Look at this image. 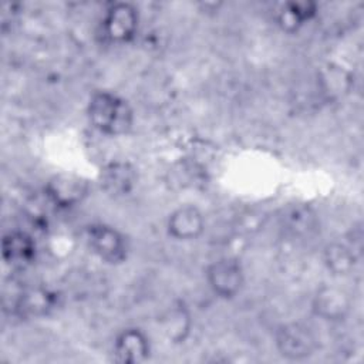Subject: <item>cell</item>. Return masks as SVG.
Here are the masks:
<instances>
[{
	"label": "cell",
	"instance_id": "cell-4",
	"mask_svg": "<svg viewBox=\"0 0 364 364\" xmlns=\"http://www.w3.org/2000/svg\"><path fill=\"white\" fill-rule=\"evenodd\" d=\"M90 249L104 262L117 264L127 259L128 242L115 228L105 223H92L87 228Z\"/></svg>",
	"mask_w": 364,
	"mask_h": 364
},
{
	"label": "cell",
	"instance_id": "cell-16",
	"mask_svg": "<svg viewBox=\"0 0 364 364\" xmlns=\"http://www.w3.org/2000/svg\"><path fill=\"white\" fill-rule=\"evenodd\" d=\"M289 6L303 24L314 18L317 14V4L313 1H289Z\"/></svg>",
	"mask_w": 364,
	"mask_h": 364
},
{
	"label": "cell",
	"instance_id": "cell-6",
	"mask_svg": "<svg viewBox=\"0 0 364 364\" xmlns=\"http://www.w3.org/2000/svg\"><path fill=\"white\" fill-rule=\"evenodd\" d=\"M353 301L347 290L337 286H321L311 301L313 313L321 320L338 323L343 321L351 311Z\"/></svg>",
	"mask_w": 364,
	"mask_h": 364
},
{
	"label": "cell",
	"instance_id": "cell-15",
	"mask_svg": "<svg viewBox=\"0 0 364 364\" xmlns=\"http://www.w3.org/2000/svg\"><path fill=\"white\" fill-rule=\"evenodd\" d=\"M283 222L286 229L293 235H304L314 229L316 218L311 209L306 206H296V208H291L283 216Z\"/></svg>",
	"mask_w": 364,
	"mask_h": 364
},
{
	"label": "cell",
	"instance_id": "cell-8",
	"mask_svg": "<svg viewBox=\"0 0 364 364\" xmlns=\"http://www.w3.org/2000/svg\"><path fill=\"white\" fill-rule=\"evenodd\" d=\"M87 193L88 182L75 173H57L46 185L47 198L60 208H68L80 203Z\"/></svg>",
	"mask_w": 364,
	"mask_h": 364
},
{
	"label": "cell",
	"instance_id": "cell-3",
	"mask_svg": "<svg viewBox=\"0 0 364 364\" xmlns=\"http://www.w3.org/2000/svg\"><path fill=\"white\" fill-rule=\"evenodd\" d=\"M276 348L282 357L290 361H301L314 354L317 338L314 333L301 323H289L276 331Z\"/></svg>",
	"mask_w": 364,
	"mask_h": 364
},
{
	"label": "cell",
	"instance_id": "cell-11",
	"mask_svg": "<svg viewBox=\"0 0 364 364\" xmlns=\"http://www.w3.org/2000/svg\"><path fill=\"white\" fill-rule=\"evenodd\" d=\"M149 340L139 328L122 330L114 341V355L122 364H139L149 357Z\"/></svg>",
	"mask_w": 364,
	"mask_h": 364
},
{
	"label": "cell",
	"instance_id": "cell-14",
	"mask_svg": "<svg viewBox=\"0 0 364 364\" xmlns=\"http://www.w3.org/2000/svg\"><path fill=\"white\" fill-rule=\"evenodd\" d=\"M161 324L165 336L171 341L181 343L186 338L191 330V316L182 304H176L165 313Z\"/></svg>",
	"mask_w": 364,
	"mask_h": 364
},
{
	"label": "cell",
	"instance_id": "cell-5",
	"mask_svg": "<svg viewBox=\"0 0 364 364\" xmlns=\"http://www.w3.org/2000/svg\"><path fill=\"white\" fill-rule=\"evenodd\" d=\"M209 287L223 299L235 297L245 284V272L235 257H220L212 262L205 272Z\"/></svg>",
	"mask_w": 364,
	"mask_h": 364
},
{
	"label": "cell",
	"instance_id": "cell-1",
	"mask_svg": "<svg viewBox=\"0 0 364 364\" xmlns=\"http://www.w3.org/2000/svg\"><path fill=\"white\" fill-rule=\"evenodd\" d=\"M87 115L91 125L108 136L124 135L134 124V112L128 101L109 91H97L91 95Z\"/></svg>",
	"mask_w": 364,
	"mask_h": 364
},
{
	"label": "cell",
	"instance_id": "cell-9",
	"mask_svg": "<svg viewBox=\"0 0 364 364\" xmlns=\"http://www.w3.org/2000/svg\"><path fill=\"white\" fill-rule=\"evenodd\" d=\"M166 230L176 240H195L205 230V218L196 206L182 205L169 215Z\"/></svg>",
	"mask_w": 364,
	"mask_h": 364
},
{
	"label": "cell",
	"instance_id": "cell-2",
	"mask_svg": "<svg viewBox=\"0 0 364 364\" xmlns=\"http://www.w3.org/2000/svg\"><path fill=\"white\" fill-rule=\"evenodd\" d=\"M139 24V14L134 4L127 1L111 3L102 17L101 30L105 40L117 44L129 43Z\"/></svg>",
	"mask_w": 364,
	"mask_h": 364
},
{
	"label": "cell",
	"instance_id": "cell-10",
	"mask_svg": "<svg viewBox=\"0 0 364 364\" xmlns=\"http://www.w3.org/2000/svg\"><path fill=\"white\" fill-rule=\"evenodd\" d=\"M37 247L34 239L23 230H13L1 240V256L6 264L14 269H24L36 259Z\"/></svg>",
	"mask_w": 364,
	"mask_h": 364
},
{
	"label": "cell",
	"instance_id": "cell-13",
	"mask_svg": "<svg viewBox=\"0 0 364 364\" xmlns=\"http://www.w3.org/2000/svg\"><path fill=\"white\" fill-rule=\"evenodd\" d=\"M323 260L328 272L337 276H346L355 266V253L341 242H331L324 247Z\"/></svg>",
	"mask_w": 364,
	"mask_h": 364
},
{
	"label": "cell",
	"instance_id": "cell-7",
	"mask_svg": "<svg viewBox=\"0 0 364 364\" xmlns=\"http://www.w3.org/2000/svg\"><path fill=\"white\" fill-rule=\"evenodd\" d=\"M58 304V296L43 286L21 289L13 300V311L24 318L48 316Z\"/></svg>",
	"mask_w": 364,
	"mask_h": 364
},
{
	"label": "cell",
	"instance_id": "cell-12",
	"mask_svg": "<svg viewBox=\"0 0 364 364\" xmlns=\"http://www.w3.org/2000/svg\"><path fill=\"white\" fill-rule=\"evenodd\" d=\"M136 171L129 162L115 161L107 164L100 173L101 188L111 196L128 195L136 185Z\"/></svg>",
	"mask_w": 364,
	"mask_h": 364
}]
</instances>
